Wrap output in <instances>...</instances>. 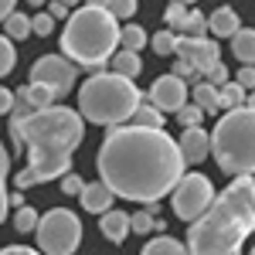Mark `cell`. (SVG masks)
<instances>
[{"label": "cell", "instance_id": "cell-33", "mask_svg": "<svg viewBox=\"0 0 255 255\" xmlns=\"http://www.w3.org/2000/svg\"><path fill=\"white\" fill-rule=\"evenodd\" d=\"M31 31L41 34V38H48V34L55 31V17H51V14H38V17H31Z\"/></svg>", "mask_w": 255, "mask_h": 255}, {"label": "cell", "instance_id": "cell-44", "mask_svg": "<svg viewBox=\"0 0 255 255\" xmlns=\"http://www.w3.org/2000/svg\"><path fill=\"white\" fill-rule=\"evenodd\" d=\"M61 3H65V7H68V10H72V7H79L82 0H61Z\"/></svg>", "mask_w": 255, "mask_h": 255}, {"label": "cell", "instance_id": "cell-21", "mask_svg": "<svg viewBox=\"0 0 255 255\" xmlns=\"http://www.w3.org/2000/svg\"><path fill=\"white\" fill-rule=\"evenodd\" d=\"M143 255H187V245H180V242L170 238V235H160L143 249Z\"/></svg>", "mask_w": 255, "mask_h": 255}, {"label": "cell", "instance_id": "cell-25", "mask_svg": "<svg viewBox=\"0 0 255 255\" xmlns=\"http://www.w3.org/2000/svg\"><path fill=\"white\" fill-rule=\"evenodd\" d=\"M180 31L184 34H191V38H208V17L201 14V10H187V17H184V24H180Z\"/></svg>", "mask_w": 255, "mask_h": 255}, {"label": "cell", "instance_id": "cell-38", "mask_svg": "<svg viewBox=\"0 0 255 255\" xmlns=\"http://www.w3.org/2000/svg\"><path fill=\"white\" fill-rule=\"evenodd\" d=\"M10 109H14V92H10V89H3V85H0V116H7V113H10Z\"/></svg>", "mask_w": 255, "mask_h": 255}, {"label": "cell", "instance_id": "cell-8", "mask_svg": "<svg viewBox=\"0 0 255 255\" xmlns=\"http://www.w3.org/2000/svg\"><path fill=\"white\" fill-rule=\"evenodd\" d=\"M174 211L177 218H184L187 225L201 218L208 208H211V201H215V187H211V180L204 174H180V180L174 184Z\"/></svg>", "mask_w": 255, "mask_h": 255}, {"label": "cell", "instance_id": "cell-4", "mask_svg": "<svg viewBox=\"0 0 255 255\" xmlns=\"http://www.w3.org/2000/svg\"><path fill=\"white\" fill-rule=\"evenodd\" d=\"M119 48V20L99 7L85 3L68 14V24L61 31V55L75 61L79 68H102Z\"/></svg>", "mask_w": 255, "mask_h": 255}, {"label": "cell", "instance_id": "cell-31", "mask_svg": "<svg viewBox=\"0 0 255 255\" xmlns=\"http://www.w3.org/2000/svg\"><path fill=\"white\" fill-rule=\"evenodd\" d=\"M14 228L17 232H34L38 228V211L34 208H20L17 215H14Z\"/></svg>", "mask_w": 255, "mask_h": 255}, {"label": "cell", "instance_id": "cell-50", "mask_svg": "<svg viewBox=\"0 0 255 255\" xmlns=\"http://www.w3.org/2000/svg\"><path fill=\"white\" fill-rule=\"evenodd\" d=\"M252 177H255V174H252Z\"/></svg>", "mask_w": 255, "mask_h": 255}, {"label": "cell", "instance_id": "cell-42", "mask_svg": "<svg viewBox=\"0 0 255 255\" xmlns=\"http://www.w3.org/2000/svg\"><path fill=\"white\" fill-rule=\"evenodd\" d=\"M14 3H17V0H0V24L14 14Z\"/></svg>", "mask_w": 255, "mask_h": 255}, {"label": "cell", "instance_id": "cell-10", "mask_svg": "<svg viewBox=\"0 0 255 255\" xmlns=\"http://www.w3.org/2000/svg\"><path fill=\"white\" fill-rule=\"evenodd\" d=\"M218 55H221V51H218L215 38H191V34H180V38H177V48H174V58L191 61L197 75H208L218 61H221Z\"/></svg>", "mask_w": 255, "mask_h": 255}, {"label": "cell", "instance_id": "cell-45", "mask_svg": "<svg viewBox=\"0 0 255 255\" xmlns=\"http://www.w3.org/2000/svg\"><path fill=\"white\" fill-rule=\"evenodd\" d=\"M177 3H184V7H194V0H177Z\"/></svg>", "mask_w": 255, "mask_h": 255}, {"label": "cell", "instance_id": "cell-14", "mask_svg": "<svg viewBox=\"0 0 255 255\" xmlns=\"http://www.w3.org/2000/svg\"><path fill=\"white\" fill-rule=\"evenodd\" d=\"M99 232L109 238V242H123V238L129 235V215L126 211H102V218H99Z\"/></svg>", "mask_w": 255, "mask_h": 255}, {"label": "cell", "instance_id": "cell-36", "mask_svg": "<svg viewBox=\"0 0 255 255\" xmlns=\"http://www.w3.org/2000/svg\"><path fill=\"white\" fill-rule=\"evenodd\" d=\"M238 85L249 92V89H255V65H242V72H238Z\"/></svg>", "mask_w": 255, "mask_h": 255}, {"label": "cell", "instance_id": "cell-12", "mask_svg": "<svg viewBox=\"0 0 255 255\" xmlns=\"http://www.w3.org/2000/svg\"><path fill=\"white\" fill-rule=\"evenodd\" d=\"M177 150L184 163H201V160L211 153V133H204L201 126H187L180 139H177Z\"/></svg>", "mask_w": 255, "mask_h": 255}, {"label": "cell", "instance_id": "cell-1", "mask_svg": "<svg viewBox=\"0 0 255 255\" xmlns=\"http://www.w3.org/2000/svg\"><path fill=\"white\" fill-rule=\"evenodd\" d=\"M99 180L126 201L157 204L184 174L177 139L150 126H113L99 146Z\"/></svg>", "mask_w": 255, "mask_h": 255}, {"label": "cell", "instance_id": "cell-20", "mask_svg": "<svg viewBox=\"0 0 255 255\" xmlns=\"http://www.w3.org/2000/svg\"><path fill=\"white\" fill-rule=\"evenodd\" d=\"M133 126H150V129H163V113H160L157 106L150 102V106H143L139 102L136 109H133V116H129Z\"/></svg>", "mask_w": 255, "mask_h": 255}, {"label": "cell", "instance_id": "cell-24", "mask_svg": "<svg viewBox=\"0 0 255 255\" xmlns=\"http://www.w3.org/2000/svg\"><path fill=\"white\" fill-rule=\"evenodd\" d=\"M3 31H7V38H10V41L27 38V34H31V17H27V14H17V10H14L10 17L3 20Z\"/></svg>", "mask_w": 255, "mask_h": 255}, {"label": "cell", "instance_id": "cell-6", "mask_svg": "<svg viewBox=\"0 0 255 255\" xmlns=\"http://www.w3.org/2000/svg\"><path fill=\"white\" fill-rule=\"evenodd\" d=\"M211 153L225 174H255V109L238 106L218 119L211 129Z\"/></svg>", "mask_w": 255, "mask_h": 255}, {"label": "cell", "instance_id": "cell-18", "mask_svg": "<svg viewBox=\"0 0 255 255\" xmlns=\"http://www.w3.org/2000/svg\"><path fill=\"white\" fill-rule=\"evenodd\" d=\"M17 92L27 99L31 109H48V106H55V92H51L48 85H41V82H27V85H20Z\"/></svg>", "mask_w": 255, "mask_h": 255}, {"label": "cell", "instance_id": "cell-9", "mask_svg": "<svg viewBox=\"0 0 255 255\" xmlns=\"http://www.w3.org/2000/svg\"><path fill=\"white\" fill-rule=\"evenodd\" d=\"M75 61H68L65 55H44V58L34 61V68H31V82H41V85H48L55 99L68 96L72 92V82H75Z\"/></svg>", "mask_w": 255, "mask_h": 255}, {"label": "cell", "instance_id": "cell-29", "mask_svg": "<svg viewBox=\"0 0 255 255\" xmlns=\"http://www.w3.org/2000/svg\"><path fill=\"white\" fill-rule=\"evenodd\" d=\"M14 61H17V51H14V44L7 34H0V79L14 68Z\"/></svg>", "mask_w": 255, "mask_h": 255}, {"label": "cell", "instance_id": "cell-28", "mask_svg": "<svg viewBox=\"0 0 255 255\" xmlns=\"http://www.w3.org/2000/svg\"><path fill=\"white\" fill-rule=\"evenodd\" d=\"M7 174H10V157L0 153V221L7 218V208H10V194H7Z\"/></svg>", "mask_w": 255, "mask_h": 255}, {"label": "cell", "instance_id": "cell-17", "mask_svg": "<svg viewBox=\"0 0 255 255\" xmlns=\"http://www.w3.org/2000/svg\"><path fill=\"white\" fill-rule=\"evenodd\" d=\"M113 72H116V75H123V79H136L139 72H143L139 51H126V48H119L116 55H113Z\"/></svg>", "mask_w": 255, "mask_h": 255}, {"label": "cell", "instance_id": "cell-13", "mask_svg": "<svg viewBox=\"0 0 255 255\" xmlns=\"http://www.w3.org/2000/svg\"><path fill=\"white\" fill-rule=\"evenodd\" d=\"M79 197H82V208H85V211L102 215V211H109V208H113V197H116V194H113L102 180H96V184H85Z\"/></svg>", "mask_w": 255, "mask_h": 255}, {"label": "cell", "instance_id": "cell-2", "mask_svg": "<svg viewBox=\"0 0 255 255\" xmlns=\"http://www.w3.org/2000/svg\"><path fill=\"white\" fill-rule=\"evenodd\" d=\"M10 133L14 143L31 150L27 170L14 177L17 191H27L34 184L55 180V177L68 174V163L75 146L85 139V123L75 109H61V106H48V109H34L27 116H10Z\"/></svg>", "mask_w": 255, "mask_h": 255}, {"label": "cell", "instance_id": "cell-30", "mask_svg": "<svg viewBox=\"0 0 255 255\" xmlns=\"http://www.w3.org/2000/svg\"><path fill=\"white\" fill-rule=\"evenodd\" d=\"M106 10L116 20H129L136 14V0H106Z\"/></svg>", "mask_w": 255, "mask_h": 255}, {"label": "cell", "instance_id": "cell-32", "mask_svg": "<svg viewBox=\"0 0 255 255\" xmlns=\"http://www.w3.org/2000/svg\"><path fill=\"white\" fill-rule=\"evenodd\" d=\"M177 119H180L184 129H187V126H201L204 109H201V106H180V109H177Z\"/></svg>", "mask_w": 255, "mask_h": 255}, {"label": "cell", "instance_id": "cell-49", "mask_svg": "<svg viewBox=\"0 0 255 255\" xmlns=\"http://www.w3.org/2000/svg\"><path fill=\"white\" fill-rule=\"evenodd\" d=\"M249 255H255V249H252V252H249Z\"/></svg>", "mask_w": 255, "mask_h": 255}, {"label": "cell", "instance_id": "cell-19", "mask_svg": "<svg viewBox=\"0 0 255 255\" xmlns=\"http://www.w3.org/2000/svg\"><path fill=\"white\" fill-rule=\"evenodd\" d=\"M238 106H245V89L238 85V82H225V85H218V109H238Z\"/></svg>", "mask_w": 255, "mask_h": 255}, {"label": "cell", "instance_id": "cell-46", "mask_svg": "<svg viewBox=\"0 0 255 255\" xmlns=\"http://www.w3.org/2000/svg\"><path fill=\"white\" fill-rule=\"evenodd\" d=\"M27 3H31V7H41V3H44V0H27Z\"/></svg>", "mask_w": 255, "mask_h": 255}, {"label": "cell", "instance_id": "cell-7", "mask_svg": "<svg viewBox=\"0 0 255 255\" xmlns=\"http://www.w3.org/2000/svg\"><path fill=\"white\" fill-rule=\"evenodd\" d=\"M34 232L44 255H72L82 242V221L68 208H51L44 218H38Z\"/></svg>", "mask_w": 255, "mask_h": 255}, {"label": "cell", "instance_id": "cell-47", "mask_svg": "<svg viewBox=\"0 0 255 255\" xmlns=\"http://www.w3.org/2000/svg\"><path fill=\"white\" fill-rule=\"evenodd\" d=\"M89 3H99V7H106V0H89Z\"/></svg>", "mask_w": 255, "mask_h": 255}, {"label": "cell", "instance_id": "cell-41", "mask_svg": "<svg viewBox=\"0 0 255 255\" xmlns=\"http://www.w3.org/2000/svg\"><path fill=\"white\" fill-rule=\"evenodd\" d=\"M48 14H51L55 20H61V17H68V7H65L61 0H51V7H48Z\"/></svg>", "mask_w": 255, "mask_h": 255}, {"label": "cell", "instance_id": "cell-16", "mask_svg": "<svg viewBox=\"0 0 255 255\" xmlns=\"http://www.w3.org/2000/svg\"><path fill=\"white\" fill-rule=\"evenodd\" d=\"M232 55L242 65H255V31L252 27H238L232 34Z\"/></svg>", "mask_w": 255, "mask_h": 255}, {"label": "cell", "instance_id": "cell-34", "mask_svg": "<svg viewBox=\"0 0 255 255\" xmlns=\"http://www.w3.org/2000/svg\"><path fill=\"white\" fill-rule=\"evenodd\" d=\"M184 17H187V7L177 3V0H170V7H167V27H180Z\"/></svg>", "mask_w": 255, "mask_h": 255}, {"label": "cell", "instance_id": "cell-22", "mask_svg": "<svg viewBox=\"0 0 255 255\" xmlns=\"http://www.w3.org/2000/svg\"><path fill=\"white\" fill-rule=\"evenodd\" d=\"M146 31L139 27V24H126V27H119V48H126V51H139L143 44H146Z\"/></svg>", "mask_w": 255, "mask_h": 255}, {"label": "cell", "instance_id": "cell-23", "mask_svg": "<svg viewBox=\"0 0 255 255\" xmlns=\"http://www.w3.org/2000/svg\"><path fill=\"white\" fill-rule=\"evenodd\" d=\"M194 106H201L204 113H218V89L211 82H197L194 85Z\"/></svg>", "mask_w": 255, "mask_h": 255}, {"label": "cell", "instance_id": "cell-39", "mask_svg": "<svg viewBox=\"0 0 255 255\" xmlns=\"http://www.w3.org/2000/svg\"><path fill=\"white\" fill-rule=\"evenodd\" d=\"M174 75H177V79H194L197 72H194V65H191V61H180V58H177V68H174Z\"/></svg>", "mask_w": 255, "mask_h": 255}, {"label": "cell", "instance_id": "cell-3", "mask_svg": "<svg viewBox=\"0 0 255 255\" xmlns=\"http://www.w3.org/2000/svg\"><path fill=\"white\" fill-rule=\"evenodd\" d=\"M255 232V177H235L187 228V255H242Z\"/></svg>", "mask_w": 255, "mask_h": 255}, {"label": "cell", "instance_id": "cell-40", "mask_svg": "<svg viewBox=\"0 0 255 255\" xmlns=\"http://www.w3.org/2000/svg\"><path fill=\"white\" fill-rule=\"evenodd\" d=\"M0 255H44V252H34V249H24V245H7V249H0Z\"/></svg>", "mask_w": 255, "mask_h": 255}, {"label": "cell", "instance_id": "cell-43", "mask_svg": "<svg viewBox=\"0 0 255 255\" xmlns=\"http://www.w3.org/2000/svg\"><path fill=\"white\" fill-rule=\"evenodd\" d=\"M245 106H249V109H255V89H252V96H245Z\"/></svg>", "mask_w": 255, "mask_h": 255}, {"label": "cell", "instance_id": "cell-26", "mask_svg": "<svg viewBox=\"0 0 255 255\" xmlns=\"http://www.w3.org/2000/svg\"><path fill=\"white\" fill-rule=\"evenodd\" d=\"M150 44H153V51H157L160 58H163V55H170V58H174V48H177V34H174V31H170V27H160L157 34L150 38Z\"/></svg>", "mask_w": 255, "mask_h": 255}, {"label": "cell", "instance_id": "cell-11", "mask_svg": "<svg viewBox=\"0 0 255 255\" xmlns=\"http://www.w3.org/2000/svg\"><path fill=\"white\" fill-rule=\"evenodd\" d=\"M150 102L157 106L160 113H163V109L177 113L180 106H187V82L177 79V75H160V79L153 82V89H150Z\"/></svg>", "mask_w": 255, "mask_h": 255}, {"label": "cell", "instance_id": "cell-27", "mask_svg": "<svg viewBox=\"0 0 255 255\" xmlns=\"http://www.w3.org/2000/svg\"><path fill=\"white\" fill-rule=\"evenodd\" d=\"M160 225H163V221L153 218V211H136V215H129V232H136V235H146V232H153Z\"/></svg>", "mask_w": 255, "mask_h": 255}, {"label": "cell", "instance_id": "cell-35", "mask_svg": "<svg viewBox=\"0 0 255 255\" xmlns=\"http://www.w3.org/2000/svg\"><path fill=\"white\" fill-rule=\"evenodd\" d=\"M82 187H85V184H82L79 174H72V170L61 174V191H65V194H82Z\"/></svg>", "mask_w": 255, "mask_h": 255}, {"label": "cell", "instance_id": "cell-5", "mask_svg": "<svg viewBox=\"0 0 255 255\" xmlns=\"http://www.w3.org/2000/svg\"><path fill=\"white\" fill-rule=\"evenodd\" d=\"M139 102L143 92L133 85V79H123L116 72H96L89 82H82L79 116L96 126H123Z\"/></svg>", "mask_w": 255, "mask_h": 255}, {"label": "cell", "instance_id": "cell-15", "mask_svg": "<svg viewBox=\"0 0 255 255\" xmlns=\"http://www.w3.org/2000/svg\"><path fill=\"white\" fill-rule=\"evenodd\" d=\"M238 27H242V24H238V14L232 7H218L215 14L208 17V34H211V38H232Z\"/></svg>", "mask_w": 255, "mask_h": 255}, {"label": "cell", "instance_id": "cell-37", "mask_svg": "<svg viewBox=\"0 0 255 255\" xmlns=\"http://www.w3.org/2000/svg\"><path fill=\"white\" fill-rule=\"evenodd\" d=\"M204 82H211V85H225V82H228V68H225V65H221V61H218L215 68H211V72H208V75H204Z\"/></svg>", "mask_w": 255, "mask_h": 255}, {"label": "cell", "instance_id": "cell-48", "mask_svg": "<svg viewBox=\"0 0 255 255\" xmlns=\"http://www.w3.org/2000/svg\"><path fill=\"white\" fill-rule=\"evenodd\" d=\"M0 153H7V150H3V146H0Z\"/></svg>", "mask_w": 255, "mask_h": 255}]
</instances>
